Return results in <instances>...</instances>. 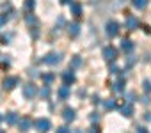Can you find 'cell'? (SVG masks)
<instances>
[{"label":"cell","instance_id":"9a60e30c","mask_svg":"<svg viewBox=\"0 0 151 133\" xmlns=\"http://www.w3.org/2000/svg\"><path fill=\"white\" fill-rule=\"evenodd\" d=\"M6 121H7V124H18V121H20V117H18V114L16 112H7V115H6Z\"/></svg>","mask_w":151,"mask_h":133},{"label":"cell","instance_id":"d6986e66","mask_svg":"<svg viewBox=\"0 0 151 133\" xmlns=\"http://www.w3.org/2000/svg\"><path fill=\"white\" fill-rule=\"evenodd\" d=\"M34 7H36V0H25V2H23V9L27 13H32Z\"/></svg>","mask_w":151,"mask_h":133},{"label":"cell","instance_id":"8fae6325","mask_svg":"<svg viewBox=\"0 0 151 133\" xmlns=\"http://www.w3.org/2000/svg\"><path fill=\"white\" fill-rule=\"evenodd\" d=\"M68 32H69L71 37H77V36L80 34V23H77V21H75V23H69V25H68Z\"/></svg>","mask_w":151,"mask_h":133},{"label":"cell","instance_id":"ffe728a7","mask_svg":"<svg viewBox=\"0 0 151 133\" xmlns=\"http://www.w3.org/2000/svg\"><path fill=\"white\" fill-rule=\"evenodd\" d=\"M41 80L45 82V85H50V84L55 80V75H53V73H46V75H41Z\"/></svg>","mask_w":151,"mask_h":133},{"label":"cell","instance_id":"9c48e42d","mask_svg":"<svg viewBox=\"0 0 151 133\" xmlns=\"http://www.w3.org/2000/svg\"><path fill=\"white\" fill-rule=\"evenodd\" d=\"M18 126H20V131H29L32 128V119L30 117H23L18 121Z\"/></svg>","mask_w":151,"mask_h":133},{"label":"cell","instance_id":"277c9868","mask_svg":"<svg viewBox=\"0 0 151 133\" xmlns=\"http://www.w3.org/2000/svg\"><path fill=\"white\" fill-rule=\"evenodd\" d=\"M16 85H18V78H16V77H6V78L2 80V87H4L6 91H13Z\"/></svg>","mask_w":151,"mask_h":133},{"label":"cell","instance_id":"4dcf8cb0","mask_svg":"<svg viewBox=\"0 0 151 133\" xmlns=\"http://www.w3.org/2000/svg\"><path fill=\"white\" fill-rule=\"evenodd\" d=\"M60 4H71V0H60Z\"/></svg>","mask_w":151,"mask_h":133},{"label":"cell","instance_id":"cb8c5ba5","mask_svg":"<svg viewBox=\"0 0 151 133\" xmlns=\"http://www.w3.org/2000/svg\"><path fill=\"white\" fill-rule=\"evenodd\" d=\"M142 89H144V92H151V82H149V80H144Z\"/></svg>","mask_w":151,"mask_h":133},{"label":"cell","instance_id":"8992f818","mask_svg":"<svg viewBox=\"0 0 151 133\" xmlns=\"http://www.w3.org/2000/svg\"><path fill=\"white\" fill-rule=\"evenodd\" d=\"M36 94H37V89H36L34 84H27V85L23 87V96H25L27 99H32Z\"/></svg>","mask_w":151,"mask_h":133},{"label":"cell","instance_id":"7c38bea8","mask_svg":"<svg viewBox=\"0 0 151 133\" xmlns=\"http://www.w3.org/2000/svg\"><path fill=\"white\" fill-rule=\"evenodd\" d=\"M121 50L126 51V53H132V51H133V43H132L130 39H123V41H121Z\"/></svg>","mask_w":151,"mask_h":133},{"label":"cell","instance_id":"f546056e","mask_svg":"<svg viewBox=\"0 0 151 133\" xmlns=\"http://www.w3.org/2000/svg\"><path fill=\"white\" fill-rule=\"evenodd\" d=\"M137 133H147V129H146L144 126H139V128H137Z\"/></svg>","mask_w":151,"mask_h":133},{"label":"cell","instance_id":"3957f363","mask_svg":"<svg viewBox=\"0 0 151 133\" xmlns=\"http://www.w3.org/2000/svg\"><path fill=\"white\" fill-rule=\"evenodd\" d=\"M103 59L109 60V62H114L117 59V48L114 46H105L103 48Z\"/></svg>","mask_w":151,"mask_h":133},{"label":"cell","instance_id":"e0dca14e","mask_svg":"<svg viewBox=\"0 0 151 133\" xmlns=\"http://www.w3.org/2000/svg\"><path fill=\"white\" fill-rule=\"evenodd\" d=\"M71 13H73V16H80L82 14V6L78 4V2H71Z\"/></svg>","mask_w":151,"mask_h":133},{"label":"cell","instance_id":"4fadbf2b","mask_svg":"<svg viewBox=\"0 0 151 133\" xmlns=\"http://www.w3.org/2000/svg\"><path fill=\"white\" fill-rule=\"evenodd\" d=\"M57 94H59V98H60V99H68V98H69V94H71L69 85H62V87L57 91Z\"/></svg>","mask_w":151,"mask_h":133},{"label":"cell","instance_id":"484cf974","mask_svg":"<svg viewBox=\"0 0 151 133\" xmlns=\"http://www.w3.org/2000/svg\"><path fill=\"white\" fill-rule=\"evenodd\" d=\"M89 133H100V126H98V124H93V126L89 128Z\"/></svg>","mask_w":151,"mask_h":133},{"label":"cell","instance_id":"83f0119b","mask_svg":"<svg viewBox=\"0 0 151 133\" xmlns=\"http://www.w3.org/2000/svg\"><path fill=\"white\" fill-rule=\"evenodd\" d=\"M110 73H114V75H116V73H119V68H117L116 64H112V66H110Z\"/></svg>","mask_w":151,"mask_h":133},{"label":"cell","instance_id":"7402d4cb","mask_svg":"<svg viewBox=\"0 0 151 133\" xmlns=\"http://www.w3.org/2000/svg\"><path fill=\"white\" fill-rule=\"evenodd\" d=\"M25 21H27V23H29V25H34V23H36V21H37V18H36V16H34V14H30V13H29V14H27V16H25Z\"/></svg>","mask_w":151,"mask_h":133},{"label":"cell","instance_id":"ba28073f","mask_svg":"<svg viewBox=\"0 0 151 133\" xmlns=\"http://www.w3.org/2000/svg\"><path fill=\"white\" fill-rule=\"evenodd\" d=\"M75 80H77V77H75V73H73L71 69L64 71V75H62V82H64V85H71V84H75Z\"/></svg>","mask_w":151,"mask_h":133},{"label":"cell","instance_id":"4316f807","mask_svg":"<svg viewBox=\"0 0 151 133\" xmlns=\"http://www.w3.org/2000/svg\"><path fill=\"white\" fill-rule=\"evenodd\" d=\"M89 119H91L93 122H96V121H100V115H98V114H91V115H89Z\"/></svg>","mask_w":151,"mask_h":133},{"label":"cell","instance_id":"ac0fdd59","mask_svg":"<svg viewBox=\"0 0 151 133\" xmlns=\"http://www.w3.org/2000/svg\"><path fill=\"white\" fill-rule=\"evenodd\" d=\"M132 4H133V7H137V9H146L147 4H149V0H132Z\"/></svg>","mask_w":151,"mask_h":133},{"label":"cell","instance_id":"30bf717a","mask_svg":"<svg viewBox=\"0 0 151 133\" xmlns=\"http://www.w3.org/2000/svg\"><path fill=\"white\" fill-rule=\"evenodd\" d=\"M62 117H64V121L66 122H73L75 121V117H77V115H75V108H64V112H62Z\"/></svg>","mask_w":151,"mask_h":133},{"label":"cell","instance_id":"6da1fadb","mask_svg":"<svg viewBox=\"0 0 151 133\" xmlns=\"http://www.w3.org/2000/svg\"><path fill=\"white\" fill-rule=\"evenodd\" d=\"M62 60V55L60 53H48V55H45L43 59H41V62L43 64H48V66H55V64H59Z\"/></svg>","mask_w":151,"mask_h":133},{"label":"cell","instance_id":"44dd1931","mask_svg":"<svg viewBox=\"0 0 151 133\" xmlns=\"http://www.w3.org/2000/svg\"><path fill=\"white\" fill-rule=\"evenodd\" d=\"M116 107H117V103H116L114 99H107V101H105V108H107V110H114Z\"/></svg>","mask_w":151,"mask_h":133},{"label":"cell","instance_id":"2e32d148","mask_svg":"<svg viewBox=\"0 0 151 133\" xmlns=\"http://www.w3.org/2000/svg\"><path fill=\"white\" fill-rule=\"evenodd\" d=\"M112 91L114 92H123L124 91V78H119L117 82L112 84Z\"/></svg>","mask_w":151,"mask_h":133},{"label":"cell","instance_id":"5b68a950","mask_svg":"<svg viewBox=\"0 0 151 133\" xmlns=\"http://www.w3.org/2000/svg\"><path fill=\"white\" fill-rule=\"evenodd\" d=\"M52 128V122H50V119H46V117H41V119H37L36 121V129H39V131H48Z\"/></svg>","mask_w":151,"mask_h":133},{"label":"cell","instance_id":"5bb4252c","mask_svg":"<svg viewBox=\"0 0 151 133\" xmlns=\"http://www.w3.org/2000/svg\"><path fill=\"white\" fill-rule=\"evenodd\" d=\"M121 115H123V117H132V115H133V107H132V103L121 107Z\"/></svg>","mask_w":151,"mask_h":133},{"label":"cell","instance_id":"f1b7e54d","mask_svg":"<svg viewBox=\"0 0 151 133\" xmlns=\"http://www.w3.org/2000/svg\"><path fill=\"white\" fill-rule=\"evenodd\" d=\"M80 64H82V60H80L78 57H75V59H73V66H80Z\"/></svg>","mask_w":151,"mask_h":133},{"label":"cell","instance_id":"1f68e13d","mask_svg":"<svg viewBox=\"0 0 151 133\" xmlns=\"http://www.w3.org/2000/svg\"><path fill=\"white\" fill-rule=\"evenodd\" d=\"M0 122H2V115H0Z\"/></svg>","mask_w":151,"mask_h":133},{"label":"cell","instance_id":"7a4b0ae2","mask_svg":"<svg viewBox=\"0 0 151 133\" xmlns=\"http://www.w3.org/2000/svg\"><path fill=\"white\" fill-rule=\"evenodd\" d=\"M105 32H107L109 37H116V36L119 34V23L114 21V20H110V21L107 23V27H105Z\"/></svg>","mask_w":151,"mask_h":133},{"label":"cell","instance_id":"603a6c76","mask_svg":"<svg viewBox=\"0 0 151 133\" xmlns=\"http://www.w3.org/2000/svg\"><path fill=\"white\" fill-rule=\"evenodd\" d=\"M39 96H41V98H48V96H50V87L46 85L45 89H41V91H39Z\"/></svg>","mask_w":151,"mask_h":133},{"label":"cell","instance_id":"d4e9b609","mask_svg":"<svg viewBox=\"0 0 151 133\" xmlns=\"http://www.w3.org/2000/svg\"><path fill=\"white\" fill-rule=\"evenodd\" d=\"M55 133H71V131H69V128H68V126H60V128H57V131H55Z\"/></svg>","mask_w":151,"mask_h":133},{"label":"cell","instance_id":"52a82bcc","mask_svg":"<svg viewBox=\"0 0 151 133\" xmlns=\"http://www.w3.org/2000/svg\"><path fill=\"white\" fill-rule=\"evenodd\" d=\"M124 25H126V29H128V30H135V29L139 27V20H137L135 16H132V14H126Z\"/></svg>","mask_w":151,"mask_h":133},{"label":"cell","instance_id":"d6a6232c","mask_svg":"<svg viewBox=\"0 0 151 133\" xmlns=\"http://www.w3.org/2000/svg\"><path fill=\"white\" fill-rule=\"evenodd\" d=\"M0 133H4V131H0Z\"/></svg>","mask_w":151,"mask_h":133}]
</instances>
